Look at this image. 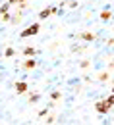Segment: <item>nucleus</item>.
Segmentation results:
<instances>
[{"mask_svg": "<svg viewBox=\"0 0 114 125\" xmlns=\"http://www.w3.org/2000/svg\"><path fill=\"white\" fill-rule=\"evenodd\" d=\"M41 31V21H35V23H31L29 27H25L23 31L19 33V37L21 39H27V37H35L37 33Z\"/></svg>", "mask_w": 114, "mask_h": 125, "instance_id": "f257e3e1", "label": "nucleus"}, {"mask_svg": "<svg viewBox=\"0 0 114 125\" xmlns=\"http://www.w3.org/2000/svg\"><path fill=\"white\" fill-rule=\"evenodd\" d=\"M95 110H97V114H101V115H106V114L112 110V106H110V104L106 102V98H104V100H101V102L95 104Z\"/></svg>", "mask_w": 114, "mask_h": 125, "instance_id": "f03ea898", "label": "nucleus"}, {"mask_svg": "<svg viewBox=\"0 0 114 125\" xmlns=\"http://www.w3.org/2000/svg\"><path fill=\"white\" fill-rule=\"evenodd\" d=\"M52 14H58V8H54V6H52V8H45V10L39 12V16H37V17H39V21H45V19L50 17Z\"/></svg>", "mask_w": 114, "mask_h": 125, "instance_id": "7ed1b4c3", "label": "nucleus"}, {"mask_svg": "<svg viewBox=\"0 0 114 125\" xmlns=\"http://www.w3.org/2000/svg\"><path fill=\"white\" fill-rule=\"evenodd\" d=\"M14 89H16V94H25L29 91V85L25 81H17L16 85H14Z\"/></svg>", "mask_w": 114, "mask_h": 125, "instance_id": "20e7f679", "label": "nucleus"}, {"mask_svg": "<svg viewBox=\"0 0 114 125\" xmlns=\"http://www.w3.org/2000/svg\"><path fill=\"white\" fill-rule=\"evenodd\" d=\"M35 67H37V62H35L33 58H27V60L23 62V69H25V71H31V69H35Z\"/></svg>", "mask_w": 114, "mask_h": 125, "instance_id": "39448f33", "label": "nucleus"}, {"mask_svg": "<svg viewBox=\"0 0 114 125\" xmlns=\"http://www.w3.org/2000/svg\"><path fill=\"white\" fill-rule=\"evenodd\" d=\"M81 39L85 41V42H93V41L97 39V35H95V33H91V31H83L81 33Z\"/></svg>", "mask_w": 114, "mask_h": 125, "instance_id": "423d86ee", "label": "nucleus"}, {"mask_svg": "<svg viewBox=\"0 0 114 125\" xmlns=\"http://www.w3.org/2000/svg\"><path fill=\"white\" fill-rule=\"evenodd\" d=\"M35 54H37V48H33V46L23 48V56H25V58H35Z\"/></svg>", "mask_w": 114, "mask_h": 125, "instance_id": "0eeeda50", "label": "nucleus"}, {"mask_svg": "<svg viewBox=\"0 0 114 125\" xmlns=\"http://www.w3.org/2000/svg\"><path fill=\"white\" fill-rule=\"evenodd\" d=\"M99 17H101V21H110V19H112V12H110V10H102Z\"/></svg>", "mask_w": 114, "mask_h": 125, "instance_id": "6e6552de", "label": "nucleus"}, {"mask_svg": "<svg viewBox=\"0 0 114 125\" xmlns=\"http://www.w3.org/2000/svg\"><path fill=\"white\" fill-rule=\"evenodd\" d=\"M97 79L101 81V83H104V81H108V79H110V69H108V71H101V73L97 75Z\"/></svg>", "mask_w": 114, "mask_h": 125, "instance_id": "1a4fd4ad", "label": "nucleus"}, {"mask_svg": "<svg viewBox=\"0 0 114 125\" xmlns=\"http://www.w3.org/2000/svg\"><path fill=\"white\" fill-rule=\"evenodd\" d=\"M10 6H21V8H27V0H8Z\"/></svg>", "mask_w": 114, "mask_h": 125, "instance_id": "9d476101", "label": "nucleus"}, {"mask_svg": "<svg viewBox=\"0 0 114 125\" xmlns=\"http://www.w3.org/2000/svg\"><path fill=\"white\" fill-rule=\"evenodd\" d=\"M10 10H12V6H10L8 2H4V4L0 6V16H4V14H10Z\"/></svg>", "mask_w": 114, "mask_h": 125, "instance_id": "9b49d317", "label": "nucleus"}, {"mask_svg": "<svg viewBox=\"0 0 114 125\" xmlns=\"http://www.w3.org/2000/svg\"><path fill=\"white\" fill-rule=\"evenodd\" d=\"M60 98H62V93H60V91H52V93H50V100H52V102H58Z\"/></svg>", "mask_w": 114, "mask_h": 125, "instance_id": "f8f14e48", "label": "nucleus"}, {"mask_svg": "<svg viewBox=\"0 0 114 125\" xmlns=\"http://www.w3.org/2000/svg\"><path fill=\"white\" fill-rule=\"evenodd\" d=\"M41 100V94L39 93H33V94H29V104H37Z\"/></svg>", "mask_w": 114, "mask_h": 125, "instance_id": "ddd939ff", "label": "nucleus"}, {"mask_svg": "<svg viewBox=\"0 0 114 125\" xmlns=\"http://www.w3.org/2000/svg\"><path fill=\"white\" fill-rule=\"evenodd\" d=\"M4 56H6V58H14V56H16V50H14L12 46H8L6 50H4Z\"/></svg>", "mask_w": 114, "mask_h": 125, "instance_id": "4468645a", "label": "nucleus"}, {"mask_svg": "<svg viewBox=\"0 0 114 125\" xmlns=\"http://www.w3.org/2000/svg\"><path fill=\"white\" fill-rule=\"evenodd\" d=\"M89 65H91V62H89V60H83V62H79V67H81V69H87Z\"/></svg>", "mask_w": 114, "mask_h": 125, "instance_id": "2eb2a0df", "label": "nucleus"}, {"mask_svg": "<svg viewBox=\"0 0 114 125\" xmlns=\"http://www.w3.org/2000/svg\"><path fill=\"white\" fill-rule=\"evenodd\" d=\"M49 110H50V108H45V110H41V112H39V117H45V115L49 114Z\"/></svg>", "mask_w": 114, "mask_h": 125, "instance_id": "dca6fc26", "label": "nucleus"}, {"mask_svg": "<svg viewBox=\"0 0 114 125\" xmlns=\"http://www.w3.org/2000/svg\"><path fill=\"white\" fill-rule=\"evenodd\" d=\"M106 102H108V104H110V106H114V93L110 94V96H108V98H106Z\"/></svg>", "mask_w": 114, "mask_h": 125, "instance_id": "f3484780", "label": "nucleus"}, {"mask_svg": "<svg viewBox=\"0 0 114 125\" xmlns=\"http://www.w3.org/2000/svg\"><path fill=\"white\" fill-rule=\"evenodd\" d=\"M66 6H70V8H77V0H72V2H68Z\"/></svg>", "mask_w": 114, "mask_h": 125, "instance_id": "a211bd4d", "label": "nucleus"}, {"mask_svg": "<svg viewBox=\"0 0 114 125\" xmlns=\"http://www.w3.org/2000/svg\"><path fill=\"white\" fill-rule=\"evenodd\" d=\"M47 123H54V115H49V117H47Z\"/></svg>", "mask_w": 114, "mask_h": 125, "instance_id": "6ab92c4d", "label": "nucleus"}, {"mask_svg": "<svg viewBox=\"0 0 114 125\" xmlns=\"http://www.w3.org/2000/svg\"><path fill=\"white\" fill-rule=\"evenodd\" d=\"M108 44H110V46H114V39H108Z\"/></svg>", "mask_w": 114, "mask_h": 125, "instance_id": "aec40b11", "label": "nucleus"}, {"mask_svg": "<svg viewBox=\"0 0 114 125\" xmlns=\"http://www.w3.org/2000/svg\"><path fill=\"white\" fill-rule=\"evenodd\" d=\"M112 93H114V87H112Z\"/></svg>", "mask_w": 114, "mask_h": 125, "instance_id": "412c9836", "label": "nucleus"}, {"mask_svg": "<svg viewBox=\"0 0 114 125\" xmlns=\"http://www.w3.org/2000/svg\"><path fill=\"white\" fill-rule=\"evenodd\" d=\"M112 63H114V60H112Z\"/></svg>", "mask_w": 114, "mask_h": 125, "instance_id": "4be33fe9", "label": "nucleus"}]
</instances>
